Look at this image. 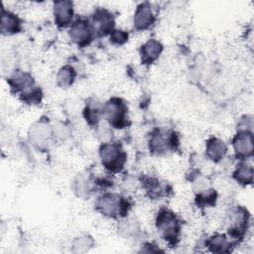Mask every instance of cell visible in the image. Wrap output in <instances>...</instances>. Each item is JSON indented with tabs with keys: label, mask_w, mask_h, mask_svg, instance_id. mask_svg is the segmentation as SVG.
<instances>
[{
	"label": "cell",
	"mask_w": 254,
	"mask_h": 254,
	"mask_svg": "<svg viewBox=\"0 0 254 254\" xmlns=\"http://www.w3.org/2000/svg\"><path fill=\"white\" fill-rule=\"evenodd\" d=\"M102 108L99 109L98 107H94V106H91V105H87L85 108H84V111H83V115H84V118L85 120L87 121V123L89 125H96L97 122L99 121V116H100V113H102Z\"/></svg>",
	"instance_id": "44dd1931"
},
{
	"label": "cell",
	"mask_w": 254,
	"mask_h": 254,
	"mask_svg": "<svg viewBox=\"0 0 254 254\" xmlns=\"http://www.w3.org/2000/svg\"><path fill=\"white\" fill-rule=\"evenodd\" d=\"M91 28L93 33L99 37L110 35L114 30L115 21L112 13L105 8H97L92 14Z\"/></svg>",
	"instance_id": "ba28073f"
},
{
	"label": "cell",
	"mask_w": 254,
	"mask_h": 254,
	"mask_svg": "<svg viewBox=\"0 0 254 254\" xmlns=\"http://www.w3.org/2000/svg\"><path fill=\"white\" fill-rule=\"evenodd\" d=\"M217 193L214 190H204L198 192L196 195V203L199 206H209V205H214L216 201Z\"/></svg>",
	"instance_id": "ffe728a7"
},
{
	"label": "cell",
	"mask_w": 254,
	"mask_h": 254,
	"mask_svg": "<svg viewBox=\"0 0 254 254\" xmlns=\"http://www.w3.org/2000/svg\"><path fill=\"white\" fill-rule=\"evenodd\" d=\"M8 83L25 103L38 104L41 102V89L35 86V81L30 73L18 71L8 79Z\"/></svg>",
	"instance_id": "6da1fadb"
},
{
	"label": "cell",
	"mask_w": 254,
	"mask_h": 254,
	"mask_svg": "<svg viewBox=\"0 0 254 254\" xmlns=\"http://www.w3.org/2000/svg\"><path fill=\"white\" fill-rule=\"evenodd\" d=\"M99 156L103 167L111 173L123 170L127 155L118 142L103 143L99 148Z\"/></svg>",
	"instance_id": "277c9868"
},
{
	"label": "cell",
	"mask_w": 254,
	"mask_h": 254,
	"mask_svg": "<svg viewBox=\"0 0 254 254\" xmlns=\"http://www.w3.org/2000/svg\"><path fill=\"white\" fill-rule=\"evenodd\" d=\"M233 178L239 184L246 186L250 185L253 182V168L251 165L241 162L237 165L235 171L233 172Z\"/></svg>",
	"instance_id": "ac0fdd59"
},
{
	"label": "cell",
	"mask_w": 254,
	"mask_h": 254,
	"mask_svg": "<svg viewBox=\"0 0 254 254\" xmlns=\"http://www.w3.org/2000/svg\"><path fill=\"white\" fill-rule=\"evenodd\" d=\"M0 30L3 35L17 34L22 30V21L16 14L2 8Z\"/></svg>",
	"instance_id": "4fadbf2b"
},
{
	"label": "cell",
	"mask_w": 254,
	"mask_h": 254,
	"mask_svg": "<svg viewBox=\"0 0 254 254\" xmlns=\"http://www.w3.org/2000/svg\"><path fill=\"white\" fill-rule=\"evenodd\" d=\"M73 16V4L70 1H56L54 3L55 23L60 28L67 27Z\"/></svg>",
	"instance_id": "7c38bea8"
},
{
	"label": "cell",
	"mask_w": 254,
	"mask_h": 254,
	"mask_svg": "<svg viewBox=\"0 0 254 254\" xmlns=\"http://www.w3.org/2000/svg\"><path fill=\"white\" fill-rule=\"evenodd\" d=\"M227 147L225 143L215 137L209 138L205 144V153L209 160L218 163L226 155Z\"/></svg>",
	"instance_id": "9a60e30c"
},
{
	"label": "cell",
	"mask_w": 254,
	"mask_h": 254,
	"mask_svg": "<svg viewBox=\"0 0 254 254\" xmlns=\"http://www.w3.org/2000/svg\"><path fill=\"white\" fill-rule=\"evenodd\" d=\"M141 184L143 189L151 198H158L161 195H163L165 190H167L166 188L163 185H161L160 181L155 178H143Z\"/></svg>",
	"instance_id": "e0dca14e"
},
{
	"label": "cell",
	"mask_w": 254,
	"mask_h": 254,
	"mask_svg": "<svg viewBox=\"0 0 254 254\" xmlns=\"http://www.w3.org/2000/svg\"><path fill=\"white\" fill-rule=\"evenodd\" d=\"M102 115L110 126L122 129L127 125L128 107L119 97H112L102 107Z\"/></svg>",
	"instance_id": "5b68a950"
},
{
	"label": "cell",
	"mask_w": 254,
	"mask_h": 254,
	"mask_svg": "<svg viewBox=\"0 0 254 254\" xmlns=\"http://www.w3.org/2000/svg\"><path fill=\"white\" fill-rule=\"evenodd\" d=\"M249 227V213L242 206H236L229 214L228 237L232 241H240L243 239Z\"/></svg>",
	"instance_id": "8992f818"
},
{
	"label": "cell",
	"mask_w": 254,
	"mask_h": 254,
	"mask_svg": "<svg viewBox=\"0 0 254 254\" xmlns=\"http://www.w3.org/2000/svg\"><path fill=\"white\" fill-rule=\"evenodd\" d=\"M75 76L76 72L74 68L70 65H64L59 70V73L57 75L58 84L62 88H67L73 83Z\"/></svg>",
	"instance_id": "d6986e66"
},
{
	"label": "cell",
	"mask_w": 254,
	"mask_h": 254,
	"mask_svg": "<svg viewBox=\"0 0 254 254\" xmlns=\"http://www.w3.org/2000/svg\"><path fill=\"white\" fill-rule=\"evenodd\" d=\"M96 209L105 216L117 218L124 217L131 208L130 201L117 193L107 192L97 198Z\"/></svg>",
	"instance_id": "3957f363"
},
{
	"label": "cell",
	"mask_w": 254,
	"mask_h": 254,
	"mask_svg": "<svg viewBox=\"0 0 254 254\" xmlns=\"http://www.w3.org/2000/svg\"><path fill=\"white\" fill-rule=\"evenodd\" d=\"M232 144L236 157L240 160L248 159L253 155V135L250 130L240 129L234 136Z\"/></svg>",
	"instance_id": "30bf717a"
},
{
	"label": "cell",
	"mask_w": 254,
	"mask_h": 254,
	"mask_svg": "<svg viewBox=\"0 0 254 254\" xmlns=\"http://www.w3.org/2000/svg\"><path fill=\"white\" fill-rule=\"evenodd\" d=\"M93 30L88 20L78 19L71 24L68 35L73 43L78 47H85L89 45L93 39Z\"/></svg>",
	"instance_id": "9c48e42d"
},
{
	"label": "cell",
	"mask_w": 254,
	"mask_h": 254,
	"mask_svg": "<svg viewBox=\"0 0 254 254\" xmlns=\"http://www.w3.org/2000/svg\"><path fill=\"white\" fill-rule=\"evenodd\" d=\"M156 227L160 237L170 245H176L181 234L182 223L179 217L171 210L162 208L156 217Z\"/></svg>",
	"instance_id": "7a4b0ae2"
},
{
	"label": "cell",
	"mask_w": 254,
	"mask_h": 254,
	"mask_svg": "<svg viewBox=\"0 0 254 254\" xmlns=\"http://www.w3.org/2000/svg\"><path fill=\"white\" fill-rule=\"evenodd\" d=\"M133 22H134V27L139 31L147 30L154 24L155 16L150 3L144 2L137 6L135 10Z\"/></svg>",
	"instance_id": "8fae6325"
},
{
	"label": "cell",
	"mask_w": 254,
	"mask_h": 254,
	"mask_svg": "<svg viewBox=\"0 0 254 254\" xmlns=\"http://www.w3.org/2000/svg\"><path fill=\"white\" fill-rule=\"evenodd\" d=\"M150 151L156 154H163L170 150H176L179 146V137L175 131L162 132L156 130L153 132L149 141Z\"/></svg>",
	"instance_id": "52a82bcc"
},
{
	"label": "cell",
	"mask_w": 254,
	"mask_h": 254,
	"mask_svg": "<svg viewBox=\"0 0 254 254\" xmlns=\"http://www.w3.org/2000/svg\"><path fill=\"white\" fill-rule=\"evenodd\" d=\"M128 41V34L122 30H113L110 33V42L114 45H123Z\"/></svg>",
	"instance_id": "7402d4cb"
},
{
	"label": "cell",
	"mask_w": 254,
	"mask_h": 254,
	"mask_svg": "<svg viewBox=\"0 0 254 254\" xmlns=\"http://www.w3.org/2000/svg\"><path fill=\"white\" fill-rule=\"evenodd\" d=\"M163 51V45L155 40L151 39L147 41L140 49L141 62L144 64H151L157 61Z\"/></svg>",
	"instance_id": "5bb4252c"
},
{
	"label": "cell",
	"mask_w": 254,
	"mask_h": 254,
	"mask_svg": "<svg viewBox=\"0 0 254 254\" xmlns=\"http://www.w3.org/2000/svg\"><path fill=\"white\" fill-rule=\"evenodd\" d=\"M233 244L234 241L224 234H214L206 241V246L214 253H229Z\"/></svg>",
	"instance_id": "2e32d148"
}]
</instances>
